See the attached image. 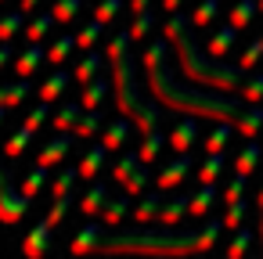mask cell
<instances>
[{
  "label": "cell",
  "mask_w": 263,
  "mask_h": 259,
  "mask_svg": "<svg viewBox=\"0 0 263 259\" xmlns=\"http://www.w3.org/2000/svg\"><path fill=\"white\" fill-rule=\"evenodd\" d=\"M213 202H216V184H202L187 202V216H205L213 209Z\"/></svg>",
  "instance_id": "d4e9b609"
},
{
  "label": "cell",
  "mask_w": 263,
  "mask_h": 259,
  "mask_svg": "<svg viewBox=\"0 0 263 259\" xmlns=\"http://www.w3.org/2000/svg\"><path fill=\"white\" fill-rule=\"evenodd\" d=\"M72 51H76V36H58V40L47 47V62H51V65H62V62H69Z\"/></svg>",
  "instance_id": "e575fe53"
},
{
  "label": "cell",
  "mask_w": 263,
  "mask_h": 259,
  "mask_svg": "<svg viewBox=\"0 0 263 259\" xmlns=\"http://www.w3.org/2000/svg\"><path fill=\"white\" fill-rule=\"evenodd\" d=\"M47 119H51V112H47V101H40V105H36L33 112H26V119H22V126L36 133V130H40V126H44Z\"/></svg>",
  "instance_id": "ee69618b"
},
{
  "label": "cell",
  "mask_w": 263,
  "mask_h": 259,
  "mask_svg": "<svg viewBox=\"0 0 263 259\" xmlns=\"http://www.w3.org/2000/svg\"><path fill=\"white\" fill-rule=\"evenodd\" d=\"M108 87H112V79H101V76H94L90 83H83V90H80V105L83 108H98L101 101H105V94H108Z\"/></svg>",
  "instance_id": "e0dca14e"
},
{
  "label": "cell",
  "mask_w": 263,
  "mask_h": 259,
  "mask_svg": "<svg viewBox=\"0 0 263 259\" xmlns=\"http://www.w3.org/2000/svg\"><path fill=\"white\" fill-rule=\"evenodd\" d=\"M33 94V87H29V79L26 76H18L15 83H8V108H18L26 97Z\"/></svg>",
  "instance_id": "ab89813d"
},
{
  "label": "cell",
  "mask_w": 263,
  "mask_h": 259,
  "mask_svg": "<svg viewBox=\"0 0 263 259\" xmlns=\"http://www.w3.org/2000/svg\"><path fill=\"white\" fill-rule=\"evenodd\" d=\"M36 4H40V0H22V11H26V15H33V11H36Z\"/></svg>",
  "instance_id": "11a10c76"
},
{
  "label": "cell",
  "mask_w": 263,
  "mask_h": 259,
  "mask_svg": "<svg viewBox=\"0 0 263 259\" xmlns=\"http://www.w3.org/2000/svg\"><path fill=\"white\" fill-rule=\"evenodd\" d=\"M180 4H184V0H162V11H166V15H177Z\"/></svg>",
  "instance_id": "f5cc1de1"
},
{
  "label": "cell",
  "mask_w": 263,
  "mask_h": 259,
  "mask_svg": "<svg viewBox=\"0 0 263 259\" xmlns=\"http://www.w3.org/2000/svg\"><path fill=\"white\" fill-rule=\"evenodd\" d=\"M101 241H105V227L87 223V227L69 241V252H72V255H94V252H101Z\"/></svg>",
  "instance_id": "8992f818"
},
{
  "label": "cell",
  "mask_w": 263,
  "mask_h": 259,
  "mask_svg": "<svg viewBox=\"0 0 263 259\" xmlns=\"http://www.w3.org/2000/svg\"><path fill=\"white\" fill-rule=\"evenodd\" d=\"M231 123H216V130L205 137V155H213V151H223L227 148V141H231Z\"/></svg>",
  "instance_id": "8d00e7d4"
},
{
  "label": "cell",
  "mask_w": 263,
  "mask_h": 259,
  "mask_svg": "<svg viewBox=\"0 0 263 259\" xmlns=\"http://www.w3.org/2000/svg\"><path fill=\"white\" fill-rule=\"evenodd\" d=\"M259 241H263V205H259Z\"/></svg>",
  "instance_id": "6f0895ef"
},
{
  "label": "cell",
  "mask_w": 263,
  "mask_h": 259,
  "mask_svg": "<svg viewBox=\"0 0 263 259\" xmlns=\"http://www.w3.org/2000/svg\"><path fill=\"white\" fill-rule=\"evenodd\" d=\"M259 58H263V44L256 40V44H249V47L241 51V62H238V69H241V72H252Z\"/></svg>",
  "instance_id": "bcb514c9"
},
{
  "label": "cell",
  "mask_w": 263,
  "mask_h": 259,
  "mask_svg": "<svg viewBox=\"0 0 263 259\" xmlns=\"http://www.w3.org/2000/svg\"><path fill=\"white\" fill-rule=\"evenodd\" d=\"M0 108H8V83L0 87Z\"/></svg>",
  "instance_id": "9f6ffc18"
},
{
  "label": "cell",
  "mask_w": 263,
  "mask_h": 259,
  "mask_svg": "<svg viewBox=\"0 0 263 259\" xmlns=\"http://www.w3.org/2000/svg\"><path fill=\"white\" fill-rule=\"evenodd\" d=\"M58 26V18H54V11H44V15H36L29 26H26V40L29 44H40V40H47L51 36V29Z\"/></svg>",
  "instance_id": "603a6c76"
},
{
  "label": "cell",
  "mask_w": 263,
  "mask_h": 259,
  "mask_svg": "<svg viewBox=\"0 0 263 259\" xmlns=\"http://www.w3.org/2000/svg\"><path fill=\"white\" fill-rule=\"evenodd\" d=\"M259 15V0H234V8L227 11V22L241 33V29H249L252 26V18Z\"/></svg>",
  "instance_id": "5bb4252c"
},
{
  "label": "cell",
  "mask_w": 263,
  "mask_h": 259,
  "mask_svg": "<svg viewBox=\"0 0 263 259\" xmlns=\"http://www.w3.org/2000/svg\"><path fill=\"white\" fill-rule=\"evenodd\" d=\"M187 26H191V18H184V15H170V18H166V40L177 47L180 72H184L195 87H213V90H223V94L241 90V83H245L241 69H227V65H216V62L202 58L198 47H195V40H191V29H187Z\"/></svg>",
  "instance_id": "3957f363"
},
{
  "label": "cell",
  "mask_w": 263,
  "mask_h": 259,
  "mask_svg": "<svg viewBox=\"0 0 263 259\" xmlns=\"http://www.w3.org/2000/svg\"><path fill=\"white\" fill-rule=\"evenodd\" d=\"M126 137H130V119L126 115H119V119H112L105 130H101V144L108 148V151H116V148H123L126 144Z\"/></svg>",
  "instance_id": "9a60e30c"
},
{
  "label": "cell",
  "mask_w": 263,
  "mask_h": 259,
  "mask_svg": "<svg viewBox=\"0 0 263 259\" xmlns=\"http://www.w3.org/2000/svg\"><path fill=\"white\" fill-rule=\"evenodd\" d=\"M220 173H223V151L205 155V162L198 166V180H202V184H216V180H220Z\"/></svg>",
  "instance_id": "1f68e13d"
},
{
  "label": "cell",
  "mask_w": 263,
  "mask_h": 259,
  "mask_svg": "<svg viewBox=\"0 0 263 259\" xmlns=\"http://www.w3.org/2000/svg\"><path fill=\"white\" fill-rule=\"evenodd\" d=\"M4 119H8V108H0V126H4Z\"/></svg>",
  "instance_id": "680465c9"
},
{
  "label": "cell",
  "mask_w": 263,
  "mask_h": 259,
  "mask_svg": "<svg viewBox=\"0 0 263 259\" xmlns=\"http://www.w3.org/2000/svg\"><path fill=\"white\" fill-rule=\"evenodd\" d=\"M51 230H54V227H51L47 220H40V223L22 237V252H26V259H40V255L47 252V245H51Z\"/></svg>",
  "instance_id": "ba28073f"
},
{
  "label": "cell",
  "mask_w": 263,
  "mask_h": 259,
  "mask_svg": "<svg viewBox=\"0 0 263 259\" xmlns=\"http://www.w3.org/2000/svg\"><path fill=\"white\" fill-rule=\"evenodd\" d=\"M65 212H69V194H65V198H54V205H51V212H47L44 220H47L51 227H58V223L65 220Z\"/></svg>",
  "instance_id": "f907efd6"
},
{
  "label": "cell",
  "mask_w": 263,
  "mask_h": 259,
  "mask_svg": "<svg viewBox=\"0 0 263 259\" xmlns=\"http://www.w3.org/2000/svg\"><path fill=\"white\" fill-rule=\"evenodd\" d=\"M241 220H245V202H231V205H227V216H223V227H227V230H238Z\"/></svg>",
  "instance_id": "c3c4849f"
},
{
  "label": "cell",
  "mask_w": 263,
  "mask_h": 259,
  "mask_svg": "<svg viewBox=\"0 0 263 259\" xmlns=\"http://www.w3.org/2000/svg\"><path fill=\"white\" fill-rule=\"evenodd\" d=\"M245 180H249V176L234 173V180L223 187V205H231V202H241V194H245Z\"/></svg>",
  "instance_id": "7dc6e473"
},
{
  "label": "cell",
  "mask_w": 263,
  "mask_h": 259,
  "mask_svg": "<svg viewBox=\"0 0 263 259\" xmlns=\"http://www.w3.org/2000/svg\"><path fill=\"white\" fill-rule=\"evenodd\" d=\"M159 209H162V198H159V194H141V202H137V209H134L130 216H134L137 227H144V223L159 220Z\"/></svg>",
  "instance_id": "484cf974"
},
{
  "label": "cell",
  "mask_w": 263,
  "mask_h": 259,
  "mask_svg": "<svg viewBox=\"0 0 263 259\" xmlns=\"http://www.w3.org/2000/svg\"><path fill=\"white\" fill-rule=\"evenodd\" d=\"M101 130H105V126H101V112H98V108H94V112H90V108H83L80 123L72 126V137H80V141H94Z\"/></svg>",
  "instance_id": "44dd1931"
},
{
  "label": "cell",
  "mask_w": 263,
  "mask_h": 259,
  "mask_svg": "<svg viewBox=\"0 0 263 259\" xmlns=\"http://www.w3.org/2000/svg\"><path fill=\"white\" fill-rule=\"evenodd\" d=\"M220 230H227L223 223H209L202 230H191V234H177L170 227L162 230H123V234H105L101 241V252L108 255H187V252H209L220 237Z\"/></svg>",
  "instance_id": "7a4b0ae2"
},
{
  "label": "cell",
  "mask_w": 263,
  "mask_h": 259,
  "mask_svg": "<svg viewBox=\"0 0 263 259\" xmlns=\"http://www.w3.org/2000/svg\"><path fill=\"white\" fill-rule=\"evenodd\" d=\"M72 151V137L69 133H58V137H51L44 148H40V155H36V166H44V169H54L65 155Z\"/></svg>",
  "instance_id": "52a82bcc"
},
{
  "label": "cell",
  "mask_w": 263,
  "mask_h": 259,
  "mask_svg": "<svg viewBox=\"0 0 263 259\" xmlns=\"http://www.w3.org/2000/svg\"><path fill=\"white\" fill-rule=\"evenodd\" d=\"M249 105H259L263 101V76H249L245 83H241V90H238Z\"/></svg>",
  "instance_id": "7bdbcfd3"
},
{
  "label": "cell",
  "mask_w": 263,
  "mask_h": 259,
  "mask_svg": "<svg viewBox=\"0 0 263 259\" xmlns=\"http://www.w3.org/2000/svg\"><path fill=\"white\" fill-rule=\"evenodd\" d=\"M105 198H108V187H105L101 180H94V184H90V191L80 198V212H83V216H101Z\"/></svg>",
  "instance_id": "ac0fdd59"
},
{
  "label": "cell",
  "mask_w": 263,
  "mask_h": 259,
  "mask_svg": "<svg viewBox=\"0 0 263 259\" xmlns=\"http://www.w3.org/2000/svg\"><path fill=\"white\" fill-rule=\"evenodd\" d=\"M152 8V0H130V11L134 15H141V11H148Z\"/></svg>",
  "instance_id": "816d5d0a"
},
{
  "label": "cell",
  "mask_w": 263,
  "mask_h": 259,
  "mask_svg": "<svg viewBox=\"0 0 263 259\" xmlns=\"http://www.w3.org/2000/svg\"><path fill=\"white\" fill-rule=\"evenodd\" d=\"M216 15H220V0H198V8L191 11V26L195 29H205Z\"/></svg>",
  "instance_id": "836d02e7"
},
{
  "label": "cell",
  "mask_w": 263,
  "mask_h": 259,
  "mask_svg": "<svg viewBox=\"0 0 263 259\" xmlns=\"http://www.w3.org/2000/svg\"><path fill=\"white\" fill-rule=\"evenodd\" d=\"M259 44H263V36H259Z\"/></svg>",
  "instance_id": "94428289"
},
{
  "label": "cell",
  "mask_w": 263,
  "mask_h": 259,
  "mask_svg": "<svg viewBox=\"0 0 263 259\" xmlns=\"http://www.w3.org/2000/svg\"><path fill=\"white\" fill-rule=\"evenodd\" d=\"M44 62H47V54L40 51V44H29V47H26V51H22V54L15 58V72L29 79V76H33V72H36V69L44 65Z\"/></svg>",
  "instance_id": "2e32d148"
},
{
  "label": "cell",
  "mask_w": 263,
  "mask_h": 259,
  "mask_svg": "<svg viewBox=\"0 0 263 259\" xmlns=\"http://www.w3.org/2000/svg\"><path fill=\"white\" fill-rule=\"evenodd\" d=\"M105 58L108 54H101V51H83V58L76 62V69H72V79L83 87V83H90L98 72H101V65H105Z\"/></svg>",
  "instance_id": "8fae6325"
},
{
  "label": "cell",
  "mask_w": 263,
  "mask_h": 259,
  "mask_svg": "<svg viewBox=\"0 0 263 259\" xmlns=\"http://www.w3.org/2000/svg\"><path fill=\"white\" fill-rule=\"evenodd\" d=\"M8 58H11V51H8V44H0V69L8 65Z\"/></svg>",
  "instance_id": "db71d44e"
},
{
  "label": "cell",
  "mask_w": 263,
  "mask_h": 259,
  "mask_svg": "<svg viewBox=\"0 0 263 259\" xmlns=\"http://www.w3.org/2000/svg\"><path fill=\"white\" fill-rule=\"evenodd\" d=\"M162 54H166V40H152L144 47V76H148V90L155 94L159 105L180 112V115H202V119H213V123H231L241 137H259L263 130V112L256 105L241 108L238 101H227V97H209V94H198L191 87H177L170 69H162Z\"/></svg>",
  "instance_id": "6da1fadb"
},
{
  "label": "cell",
  "mask_w": 263,
  "mask_h": 259,
  "mask_svg": "<svg viewBox=\"0 0 263 259\" xmlns=\"http://www.w3.org/2000/svg\"><path fill=\"white\" fill-rule=\"evenodd\" d=\"M29 202L33 198H26L22 191H15L11 180H8V173L0 169V223H22V216L29 212Z\"/></svg>",
  "instance_id": "5b68a950"
},
{
  "label": "cell",
  "mask_w": 263,
  "mask_h": 259,
  "mask_svg": "<svg viewBox=\"0 0 263 259\" xmlns=\"http://www.w3.org/2000/svg\"><path fill=\"white\" fill-rule=\"evenodd\" d=\"M141 166H144V162H141V155H137V151H126V155H119V162H116V169H112V180L126 184Z\"/></svg>",
  "instance_id": "f546056e"
},
{
  "label": "cell",
  "mask_w": 263,
  "mask_h": 259,
  "mask_svg": "<svg viewBox=\"0 0 263 259\" xmlns=\"http://www.w3.org/2000/svg\"><path fill=\"white\" fill-rule=\"evenodd\" d=\"M259 158H263V144H256V137H249V144L238 151V162H234V169H238L241 176H249V173H256Z\"/></svg>",
  "instance_id": "7402d4cb"
},
{
  "label": "cell",
  "mask_w": 263,
  "mask_h": 259,
  "mask_svg": "<svg viewBox=\"0 0 263 259\" xmlns=\"http://www.w3.org/2000/svg\"><path fill=\"white\" fill-rule=\"evenodd\" d=\"M80 8H83V0H54V4H51V11H54L58 26H69V22L80 15Z\"/></svg>",
  "instance_id": "d590c367"
},
{
  "label": "cell",
  "mask_w": 263,
  "mask_h": 259,
  "mask_svg": "<svg viewBox=\"0 0 263 259\" xmlns=\"http://www.w3.org/2000/svg\"><path fill=\"white\" fill-rule=\"evenodd\" d=\"M249 248H252V230H241V227H238L234 241L227 245V259H241V255H245Z\"/></svg>",
  "instance_id": "b9f144b4"
},
{
  "label": "cell",
  "mask_w": 263,
  "mask_h": 259,
  "mask_svg": "<svg viewBox=\"0 0 263 259\" xmlns=\"http://www.w3.org/2000/svg\"><path fill=\"white\" fill-rule=\"evenodd\" d=\"M187 169H191V155L187 151H180L159 176H155V184H159V191H170V187H177V184H184V176H187Z\"/></svg>",
  "instance_id": "9c48e42d"
},
{
  "label": "cell",
  "mask_w": 263,
  "mask_h": 259,
  "mask_svg": "<svg viewBox=\"0 0 263 259\" xmlns=\"http://www.w3.org/2000/svg\"><path fill=\"white\" fill-rule=\"evenodd\" d=\"M80 115H83V105H80V101H69V105H62V108L51 115V123H54L58 133H72V126L80 123Z\"/></svg>",
  "instance_id": "ffe728a7"
},
{
  "label": "cell",
  "mask_w": 263,
  "mask_h": 259,
  "mask_svg": "<svg viewBox=\"0 0 263 259\" xmlns=\"http://www.w3.org/2000/svg\"><path fill=\"white\" fill-rule=\"evenodd\" d=\"M119 11H123V0H98V4H94V18L101 26H112L119 18Z\"/></svg>",
  "instance_id": "f35d334b"
},
{
  "label": "cell",
  "mask_w": 263,
  "mask_h": 259,
  "mask_svg": "<svg viewBox=\"0 0 263 259\" xmlns=\"http://www.w3.org/2000/svg\"><path fill=\"white\" fill-rule=\"evenodd\" d=\"M76 180H80V166H65V169H58V176L51 180V198H65V194L76 187Z\"/></svg>",
  "instance_id": "83f0119b"
},
{
  "label": "cell",
  "mask_w": 263,
  "mask_h": 259,
  "mask_svg": "<svg viewBox=\"0 0 263 259\" xmlns=\"http://www.w3.org/2000/svg\"><path fill=\"white\" fill-rule=\"evenodd\" d=\"M259 11H263V0H259Z\"/></svg>",
  "instance_id": "91938a15"
},
{
  "label": "cell",
  "mask_w": 263,
  "mask_h": 259,
  "mask_svg": "<svg viewBox=\"0 0 263 259\" xmlns=\"http://www.w3.org/2000/svg\"><path fill=\"white\" fill-rule=\"evenodd\" d=\"M130 33H116L108 40V65H112V90H116V108L119 115H126L137 133H155L159 130V112L152 105H144L137 97V83H134V62H130Z\"/></svg>",
  "instance_id": "277c9868"
},
{
  "label": "cell",
  "mask_w": 263,
  "mask_h": 259,
  "mask_svg": "<svg viewBox=\"0 0 263 259\" xmlns=\"http://www.w3.org/2000/svg\"><path fill=\"white\" fill-rule=\"evenodd\" d=\"M198 141V123L187 115V119H180L173 130H170V148L180 155V151H191V144Z\"/></svg>",
  "instance_id": "30bf717a"
},
{
  "label": "cell",
  "mask_w": 263,
  "mask_h": 259,
  "mask_svg": "<svg viewBox=\"0 0 263 259\" xmlns=\"http://www.w3.org/2000/svg\"><path fill=\"white\" fill-rule=\"evenodd\" d=\"M187 202H191V198H170V202H162L159 223H162V227H177V223L187 216Z\"/></svg>",
  "instance_id": "4316f807"
},
{
  "label": "cell",
  "mask_w": 263,
  "mask_h": 259,
  "mask_svg": "<svg viewBox=\"0 0 263 259\" xmlns=\"http://www.w3.org/2000/svg\"><path fill=\"white\" fill-rule=\"evenodd\" d=\"M29 141H33V130H26V126L15 130V133L8 137V144H4V155H8V158H18V155L29 148Z\"/></svg>",
  "instance_id": "74e56055"
},
{
  "label": "cell",
  "mask_w": 263,
  "mask_h": 259,
  "mask_svg": "<svg viewBox=\"0 0 263 259\" xmlns=\"http://www.w3.org/2000/svg\"><path fill=\"white\" fill-rule=\"evenodd\" d=\"M22 29H26V11H11V15H4V18H0V44L15 40Z\"/></svg>",
  "instance_id": "d6a6232c"
},
{
  "label": "cell",
  "mask_w": 263,
  "mask_h": 259,
  "mask_svg": "<svg viewBox=\"0 0 263 259\" xmlns=\"http://www.w3.org/2000/svg\"><path fill=\"white\" fill-rule=\"evenodd\" d=\"M126 212H130V194H123V198H108L105 209H101V223H105L108 230H116V227L126 220Z\"/></svg>",
  "instance_id": "d6986e66"
},
{
  "label": "cell",
  "mask_w": 263,
  "mask_h": 259,
  "mask_svg": "<svg viewBox=\"0 0 263 259\" xmlns=\"http://www.w3.org/2000/svg\"><path fill=\"white\" fill-rule=\"evenodd\" d=\"M69 79H72V76H69V72H62V69H58V72H51V76L40 83V101H47V105H51V101H58V97L65 94Z\"/></svg>",
  "instance_id": "cb8c5ba5"
},
{
  "label": "cell",
  "mask_w": 263,
  "mask_h": 259,
  "mask_svg": "<svg viewBox=\"0 0 263 259\" xmlns=\"http://www.w3.org/2000/svg\"><path fill=\"white\" fill-rule=\"evenodd\" d=\"M101 33H105V26H101L98 18H90V22L76 33V47H80V51H94L98 40H101Z\"/></svg>",
  "instance_id": "4dcf8cb0"
},
{
  "label": "cell",
  "mask_w": 263,
  "mask_h": 259,
  "mask_svg": "<svg viewBox=\"0 0 263 259\" xmlns=\"http://www.w3.org/2000/svg\"><path fill=\"white\" fill-rule=\"evenodd\" d=\"M159 151H162V133H159V130H155V133H141V144H137L141 162H144V166H152V162L159 158Z\"/></svg>",
  "instance_id": "f1b7e54d"
},
{
  "label": "cell",
  "mask_w": 263,
  "mask_h": 259,
  "mask_svg": "<svg viewBox=\"0 0 263 259\" xmlns=\"http://www.w3.org/2000/svg\"><path fill=\"white\" fill-rule=\"evenodd\" d=\"M234 40H238V29L227 22L223 29H216V33L209 36V44H205L209 58H227V54H231V47H234Z\"/></svg>",
  "instance_id": "4fadbf2b"
},
{
  "label": "cell",
  "mask_w": 263,
  "mask_h": 259,
  "mask_svg": "<svg viewBox=\"0 0 263 259\" xmlns=\"http://www.w3.org/2000/svg\"><path fill=\"white\" fill-rule=\"evenodd\" d=\"M123 187H126V194H130V198H134V194L141 198V194H144V187H148V173H144V166H141V169H137V173H134Z\"/></svg>",
  "instance_id": "681fc988"
},
{
  "label": "cell",
  "mask_w": 263,
  "mask_h": 259,
  "mask_svg": "<svg viewBox=\"0 0 263 259\" xmlns=\"http://www.w3.org/2000/svg\"><path fill=\"white\" fill-rule=\"evenodd\" d=\"M44 180H47V169H44V166L29 169V173L22 176V194H26V198H36V191L44 187Z\"/></svg>",
  "instance_id": "60d3db41"
},
{
  "label": "cell",
  "mask_w": 263,
  "mask_h": 259,
  "mask_svg": "<svg viewBox=\"0 0 263 259\" xmlns=\"http://www.w3.org/2000/svg\"><path fill=\"white\" fill-rule=\"evenodd\" d=\"M126 33H130V40H134V44H137V40H144V36L152 33V15H148V11L134 15V26H130Z\"/></svg>",
  "instance_id": "f6af8a7d"
},
{
  "label": "cell",
  "mask_w": 263,
  "mask_h": 259,
  "mask_svg": "<svg viewBox=\"0 0 263 259\" xmlns=\"http://www.w3.org/2000/svg\"><path fill=\"white\" fill-rule=\"evenodd\" d=\"M105 158H108V148H105V144H90V148L83 151V158H80V180H94V176L101 173Z\"/></svg>",
  "instance_id": "7c38bea8"
}]
</instances>
